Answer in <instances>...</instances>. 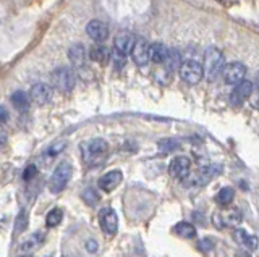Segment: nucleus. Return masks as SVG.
Here are the masks:
<instances>
[{"label": "nucleus", "mask_w": 259, "mask_h": 257, "mask_svg": "<svg viewBox=\"0 0 259 257\" xmlns=\"http://www.w3.org/2000/svg\"><path fill=\"white\" fill-rule=\"evenodd\" d=\"M224 53L220 52L217 47H209L204 52V61H203V70H204V76L208 78L209 81H216L217 76L222 75L224 72Z\"/></svg>", "instance_id": "1"}, {"label": "nucleus", "mask_w": 259, "mask_h": 257, "mask_svg": "<svg viewBox=\"0 0 259 257\" xmlns=\"http://www.w3.org/2000/svg\"><path fill=\"white\" fill-rule=\"evenodd\" d=\"M109 152V144L102 138H94L81 144V155L86 163H96L105 157Z\"/></svg>", "instance_id": "2"}, {"label": "nucleus", "mask_w": 259, "mask_h": 257, "mask_svg": "<svg viewBox=\"0 0 259 257\" xmlns=\"http://www.w3.org/2000/svg\"><path fill=\"white\" fill-rule=\"evenodd\" d=\"M73 173V168H72V163L70 162H60L57 168L54 170L52 173L50 180H49V189L57 194V192H62L65 189V186L68 184Z\"/></svg>", "instance_id": "3"}, {"label": "nucleus", "mask_w": 259, "mask_h": 257, "mask_svg": "<svg viewBox=\"0 0 259 257\" xmlns=\"http://www.w3.org/2000/svg\"><path fill=\"white\" fill-rule=\"evenodd\" d=\"M50 80H52V86H54L57 91L63 92V94L72 92L75 88V83H76L75 73L72 72V68H68V67L55 68L50 75Z\"/></svg>", "instance_id": "4"}, {"label": "nucleus", "mask_w": 259, "mask_h": 257, "mask_svg": "<svg viewBox=\"0 0 259 257\" xmlns=\"http://www.w3.org/2000/svg\"><path fill=\"white\" fill-rule=\"evenodd\" d=\"M217 228H233L241 222V212L238 209H220L212 215Z\"/></svg>", "instance_id": "5"}, {"label": "nucleus", "mask_w": 259, "mask_h": 257, "mask_svg": "<svg viewBox=\"0 0 259 257\" xmlns=\"http://www.w3.org/2000/svg\"><path fill=\"white\" fill-rule=\"evenodd\" d=\"M180 76L188 84H198L204 76L203 65L196 60H185L180 67Z\"/></svg>", "instance_id": "6"}, {"label": "nucleus", "mask_w": 259, "mask_h": 257, "mask_svg": "<svg viewBox=\"0 0 259 257\" xmlns=\"http://www.w3.org/2000/svg\"><path fill=\"white\" fill-rule=\"evenodd\" d=\"M245 76H246V67L240 63V61H232V63H227L224 67L222 78L227 84L237 86L241 81H245Z\"/></svg>", "instance_id": "7"}, {"label": "nucleus", "mask_w": 259, "mask_h": 257, "mask_svg": "<svg viewBox=\"0 0 259 257\" xmlns=\"http://www.w3.org/2000/svg\"><path fill=\"white\" fill-rule=\"evenodd\" d=\"M99 225H101V230L105 235H115L118 230V219L115 210L112 207H104L99 212Z\"/></svg>", "instance_id": "8"}, {"label": "nucleus", "mask_w": 259, "mask_h": 257, "mask_svg": "<svg viewBox=\"0 0 259 257\" xmlns=\"http://www.w3.org/2000/svg\"><path fill=\"white\" fill-rule=\"evenodd\" d=\"M191 170V160L185 155H177L169 163V175L175 180H185Z\"/></svg>", "instance_id": "9"}, {"label": "nucleus", "mask_w": 259, "mask_h": 257, "mask_svg": "<svg viewBox=\"0 0 259 257\" xmlns=\"http://www.w3.org/2000/svg\"><path fill=\"white\" fill-rule=\"evenodd\" d=\"M254 92V84L251 81H241L240 84L235 86V89L232 91L230 94V104L233 107H240L241 104H245L246 100L253 96Z\"/></svg>", "instance_id": "10"}, {"label": "nucleus", "mask_w": 259, "mask_h": 257, "mask_svg": "<svg viewBox=\"0 0 259 257\" xmlns=\"http://www.w3.org/2000/svg\"><path fill=\"white\" fill-rule=\"evenodd\" d=\"M52 94H54V91H52L50 86L45 83H36L31 88V91H29V97H31V100L39 105L49 104L52 100Z\"/></svg>", "instance_id": "11"}, {"label": "nucleus", "mask_w": 259, "mask_h": 257, "mask_svg": "<svg viewBox=\"0 0 259 257\" xmlns=\"http://www.w3.org/2000/svg\"><path fill=\"white\" fill-rule=\"evenodd\" d=\"M136 41H138V39H136L132 33L121 31V33H118L115 36V39H113V49L120 53H123V55H128V53H132Z\"/></svg>", "instance_id": "12"}, {"label": "nucleus", "mask_w": 259, "mask_h": 257, "mask_svg": "<svg viewBox=\"0 0 259 257\" xmlns=\"http://www.w3.org/2000/svg\"><path fill=\"white\" fill-rule=\"evenodd\" d=\"M132 58L138 67H144L151 60V45L144 41V39H138L132 50Z\"/></svg>", "instance_id": "13"}, {"label": "nucleus", "mask_w": 259, "mask_h": 257, "mask_svg": "<svg viewBox=\"0 0 259 257\" xmlns=\"http://www.w3.org/2000/svg\"><path fill=\"white\" fill-rule=\"evenodd\" d=\"M86 33H88V36L91 39H93V41H96L97 44H101L109 37V28L105 26V23L99 21V20H93V21L88 23Z\"/></svg>", "instance_id": "14"}, {"label": "nucleus", "mask_w": 259, "mask_h": 257, "mask_svg": "<svg viewBox=\"0 0 259 257\" xmlns=\"http://www.w3.org/2000/svg\"><path fill=\"white\" fill-rule=\"evenodd\" d=\"M121 180H123V175H121L120 170L107 171V173L99 178V188L104 192H112L121 183Z\"/></svg>", "instance_id": "15"}, {"label": "nucleus", "mask_w": 259, "mask_h": 257, "mask_svg": "<svg viewBox=\"0 0 259 257\" xmlns=\"http://www.w3.org/2000/svg\"><path fill=\"white\" fill-rule=\"evenodd\" d=\"M235 241L241 246V247H245L246 251L249 252H253L257 249V244H259V241H257V236L254 235H249V233H246L245 230H237L235 231Z\"/></svg>", "instance_id": "16"}, {"label": "nucleus", "mask_w": 259, "mask_h": 257, "mask_svg": "<svg viewBox=\"0 0 259 257\" xmlns=\"http://www.w3.org/2000/svg\"><path fill=\"white\" fill-rule=\"evenodd\" d=\"M68 58H70L72 65L76 67V68L85 67V60H86L85 47H83L81 44H75V45H72L70 50H68Z\"/></svg>", "instance_id": "17"}, {"label": "nucleus", "mask_w": 259, "mask_h": 257, "mask_svg": "<svg viewBox=\"0 0 259 257\" xmlns=\"http://www.w3.org/2000/svg\"><path fill=\"white\" fill-rule=\"evenodd\" d=\"M89 58L96 61V63H105V61L110 58V52L105 45L96 44L89 49Z\"/></svg>", "instance_id": "18"}, {"label": "nucleus", "mask_w": 259, "mask_h": 257, "mask_svg": "<svg viewBox=\"0 0 259 257\" xmlns=\"http://www.w3.org/2000/svg\"><path fill=\"white\" fill-rule=\"evenodd\" d=\"M12 104L13 107L17 108V110H28L29 108V104H31V97H29V94H26L25 91H17V92H13L12 97Z\"/></svg>", "instance_id": "19"}, {"label": "nucleus", "mask_w": 259, "mask_h": 257, "mask_svg": "<svg viewBox=\"0 0 259 257\" xmlns=\"http://www.w3.org/2000/svg\"><path fill=\"white\" fill-rule=\"evenodd\" d=\"M172 231H173L177 236L185 238V239H191V238L196 236V228L193 227L191 223H188V222H180V223H177V225L173 227Z\"/></svg>", "instance_id": "20"}, {"label": "nucleus", "mask_w": 259, "mask_h": 257, "mask_svg": "<svg viewBox=\"0 0 259 257\" xmlns=\"http://www.w3.org/2000/svg\"><path fill=\"white\" fill-rule=\"evenodd\" d=\"M233 199H235V191H233V188H230V186H225V188H222L216 196V202L222 209L230 207Z\"/></svg>", "instance_id": "21"}, {"label": "nucleus", "mask_w": 259, "mask_h": 257, "mask_svg": "<svg viewBox=\"0 0 259 257\" xmlns=\"http://www.w3.org/2000/svg\"><path fill=\"white\" fill-rule=\"evenodd\" d=\"M167 55H169V49H167L164 44L156 42L151 45V60L154 61V63H164Z\"/></svg>", "instance_id": "22"}, {"label": "nucleus", "mask_w": 259, "mask_h": 257, "mask_svg": "<svg viewBox=\"0 0 259 257\" xmlns=\"http://www.w3.org/2000/svg\"><path fill=\"white\" fill-rule=\"evenodd\" d=\"M181 57H180V53L178 50H169V55H167L165 61H164V65H165V70L169 73H173L175 70H178L180 72V67H181Z\"/></svg>", "instance_id": "23"}, {"label": "nucleus", "mask_w": 259, "mask_h": 257, "mask_svg": "<svg viewBox=\"0 0 259 257\" xmlns=\"http://www.w3.org/2000/svg\"><path fill=\"white\" fill-rule=\"evenodd\" d=\"M62 219H63V210L55 207L45 217V223H47V227H57V225H60V222H62Z\"/></svg>", "instance_id": "24"}, {"label": "nucleus", "mask_w": 259, "mask_h": 257, "mask_svg": "<svg viewBox=\"0 0 259 257\" xmlns=\"http://www.w3.org/2000/svg\"><path fill=\"white\" fill-rule=\"evenodd\" d=\"M81 198H83V201H85L88 206H96L97 202H99V199H101V198H99L97 191L93 189V188H86L85 191H83Z\"/></svg>", "instance_id": "25"}, {"label": "nucleus", "mask_w": 259, "mask_h": 257, "mask_svg": "<svg viewBox=\"0 0 259 257\" xmlns=\"http://www.w3.org/2000/svg\"><path fill=\"white\" fill-rule=\"evenodd\" d=\"M26 227H28V214L25 212V210H21L17 217V220H15V233L20 235V233H23L26 230Z\"/></svg>", "instance_id": "26"}, {"label": "nucleus", "mask_w": 259, "mask_h": 257, "mask_svg": "<svg viewBox=\"0 0 259 257\" xmlns=\"http://www.w3.org/2000/svg\"><path fill=\"white\" fill-rule=\"evenodd\" d=\"M110 58H112V63H113V67H115L117 70H121V68L125 67V63H126V55H123V53L117 52L115 49L112 50V53H110Z\"/></svg>", "instance_id": "27"}, {"label": "nucleus", "mask_w": 259, "mask_h": 257, "mask_svg": "<svg viewBox=\"0 0 259 257\" xmlns=\"http://www.w3.org/2000/svg\"><path fill=\"white\" fill-rule=\"evenodd\" d=\"M159 147L165 152H170L173 149H178L180 144H178V141H175V139H164V141L159 143Z\"/></svg>", "instance_id": "28"}, {"label": "nucleus", "mask_w": 259, "mask_h": 257, "mask_svg": "<svg viewBox=\"0 0 259 257\" xmlns=\"http://www.w3.org/2000/svg\"><path fill=\"white\" fill-rule=\"evenodd\" d=\"M67 147V143H55V144H52L50 147H49V151H47V154L49 155H52V157H54V155H57V154H60L63 149Z\"/></svg>", "instance_id": "29"}, {"label": "nucleus", "mask_w": 259, "mask_h": 257, "mask_svg": "<svg viewBox=\"0 0 259 257\" xmlns=\"http://www.w3.org/2000/svg\"><path fill=\"white\" fill-rule=\"evenodd\" d=\"M37 175V167L36 165H28L26 167V170H25V173H23V178H25L26 181H29V180H33V178Z\"/></svg>", "instance_id": "30"}, {"label": "nucleus", "mask_w": 259, "mask_h": 257, "mask_svg": "<svg viewBox=\"0 0 259 257\" xmlns=\"http://www.w3.org/2000/svg\"><path fill=\"white\" fill-rule=\"evenodd\" d=\"M212 246H214V241H211L209 238L200 241V244H198V247H200L203 252H209V251H212Z\"/></svg>", "instance_id": "31"}, {"label": "nucleus", "mask_w": 259, "mask_h": 257, "mask_svg": "<svg viewBox=\"0 0 259 257\" xmlns=\"http://www.w3.org/2000/svg\"><path fill=\"white\" fill-rule=\"evenodd\" d=\"M9 116H10V113H9V110H7V107L0 105V123H5L7 120H9Z\"/></svg>", "instance_id": "32"}, {"label": "nucleus", "mask_w": 259, "mask_h": 257, "mask_svg": "<svg viewBox=\"0 0 259 257\" xmlns=\"http://www.w3.org/2000/svg\"><path fill=\"white\" fill-rule=\"evenodd\" d=\"M7 143H9V136H7L5 131L0 128V149H4V147L7 146Z\"/></svg>", "instance_id": "33"}, {"label": "nucleus", "mask_w": 259, "mask_h": 257, "mask_svg": "<svg viewBox=\"0 0 259 257\" xmlns=\"http://www.w3.org/2000/svg\"><path fill=\"white\" fill-rule=\"evenodd\" d=\"M86 249H88V252H97V243L94 239H89L88 243H86Z\"/></svg>", "instance_id": "34"}, {"label": "nucleus", "mask_w": 259, "mask_h": 257, "mask_svg": "<svg viewBox=\"0 0 259 257\" xmlns=\"http://www.w3.org/2000/svg\"><path fill=\"white\" fill-rule=\"evenodd\" d=\"M249 102L254 108H259V91L257 92H253V96L249 97Z\"/></svg>", "instance_id": "35"}, {"label": "nucleus", "mask_w": 259, "mask_h": 257, "mask_svg": "<svg viewBox=\"0 0 259 257\" xmlns=\"http://www.w3.org/2000/svg\"><path fill=\"white\" fill-rule=\"evenodd\" d=\"M256 83H257V86H259V73H257V76H256Z\"/></svg>", "instance_id": "36"}]
</instances>
